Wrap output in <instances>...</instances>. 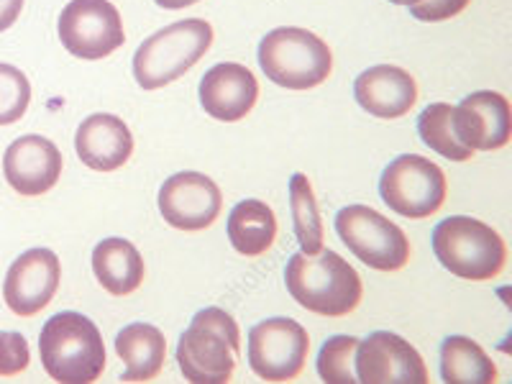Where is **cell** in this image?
<instances>
[{"mask_svg":"<svg viewBox=\"0 0 512 384\" xmlns=\"http://www.w3.org/2000/svg\"><path fill=\"white\" fill-rule=\"evenodd\" d=\"M310 351V336L297 320L269 318L249 331V367L264 382L300 377Z\"/></svg>","mask_w":512,"mask_h":384,"instance_id":"cell-10","label":"cell"},{"mask_svg":"<svg viewBox=\"0 0 512 384\" xmlns=\"http://www.w3.org/2000/svg\"><path fill=\"white\" fill-rule=\"evenodd\" d=\"M336 231L351 254L377 272H400L410 262L405 231L369 205H346L338 210Z\"/></svg>","mask_w":512,"mask_h":384,"instance_id":"cell-7","label":"cell"},{"mask_svg":"<svg viewBox=\"0 0 512 384\" xmlns=\"http://www.w3.org/2000/svg\"><path fill=\"white\" fill-rule=\"evenodd\" d=\"M259 67L280 88L310 90L331 77L333 54L313 31L282 26L259 41Z\"/></svg>","mask_w":512,"mask_h":384,"instance_id":"cell-6","label":"cell"},{"mask_svg":"<svg viewBox=\"0 0 512 384\" xmlns=\"http://www.w3.org/2000/svg\"><path fill=\"white\" fill-rule=\"evenodd\" d=\"M31 351L26 336L16 331H0V377H13L29 369Z\"/></svg>","mask_w":512,"mask_h":384,"instance_id":"cell-27","label":"cell"},{"mask_svg":"<svg viewBox=\"0 0 512 384\" xmlns=\"http://www.w3.org/2000/svg\"><path fill=\"white\" fill-rule=\"evenodd\" d=\"M469 3L472 0H418L415 6H410V13L418 21H425V24H438V21L459 16L461 11H466Z\"/></svg>","mask_w":512,"mask_h":384,"instance_id":"cell-28","label":"cell"},{"mask_svg":"<svg viewBox=\"0 0 512 384\" xmlns=\"http://www.w3.org/2000/svg\"><path fill=\"white\" fill-rule=\"evenodd\" d=\"M390 3H395V6H415V3H418V0H390Z\"/></svg>","mask_w":512,"mask_h":384,"instance_id":"cell-31","label":"cell"},{"mask_svg":"<svg viewBox=\"0 0 512 384\" xmlns=\"http://www.w3.org/2000/svg\"><path fill=\"white\" fill-rule=\"evenodd\" d=\"M62 282L59 256L52 249H29L18 256L6 274L3 300L13 315L31 318L52 303Z\"/></svg>","mask_w":512,"mask_h":384,"instance_id":"cell-13","label":"cell"},{"mask_svg":"<svg viewBox=\"0 0 512 384\" xmlns=\"http://www.w3.org/2000/svg\"><path fill=\"white\" fill-rule=\"evenodd\" d=\"M39 356L54 382L90 384L105 369L103 333L82 313H57L41 328Z\"/></svg>","mask_w":512,"mask_h":384,"instance_id":"cell-2","label":"cell"},{"mask_svg":"<svg viewBox=\"0 0 512 384\" xmlns=\"http://www.w3.org/2000/svg\"><path fill=\"white\" fill-rule=\"evenodd\" d=\"M418 134L425 146L451 162H469L474 152L459 141L454 131V108L448 103H431L420 113Z\"/></svg>","mask_w":512,"mask_h":384,"instance_id":"cell-24","label":"cell"},{"mask_svg":"<svg viewBox=\"0 0 512 384\" xmlns=\"http://www.w3.org/2000/svg\"><path fill=\"white\" fill-rule=\"evenodd\" d=\"M441 379L446 384H492L497 364L469 336H448L441 346Z\"/></svg>","mask_w":512,"mask_h":384,"instance_id":"cell-22","label":"cell"},{"mask_svg":"<svg viewBox=\"0 0 512 384\" xmlns=\"http://www.w3.org/2000/svg\"><path fill=\"white\" fill-rule=\"evenodd\" d=\"M154 3L162 8H167V11H180V8L195 6V3H200V0H154Z\"/></svg>","mask_w":512,"mask_h":384,"instance_id":"cell-30","label":"cell"},{"mask_svg":"<svg viewBox=\"0 0 512 384\" xmlns=\"http://www.w3.org/2000/svg\"><path fill=\"white\" fill-rule=\"evenodd\" d=\"M93 272L105 292L111 295H131L144 282V256L131 241L103 239L93 251Z\"/></svg>","mask_w":512,"mask_h":384,"instance_id":"cell-20","label":"cell"},{"mask_svg":"<svg viewBox=\"0 0 512 384\" xmlns=\"http://www.w3.org/2000/svg\"><path fill=\"white\" fill-rule=\"evenodd\" d=\"M259 100V82L244 64L221 62L200 80V105L210 118L236 123L251 113Z\"/></svg>","mask_w":512,"mask_h":384,"instance_id":"cell-16","label":"cell"},{"mask_svg":"<svg viewBox=\"0 0 512 384\" xmlns=\"http://www.w3.org/2000/svg\"><path fill=\"white\" fill-rule=\"evenodd\" d=\"M287 292L305 310L328 318H341L359 308L364 285L361 277L344 256L336 251L320 254H292L285 267Z\"/></svg>","mask_w":512,"mask_h":384,"instance_id":"cell-1","label":"cell"},{"mask_svg":"<svg viewBox=\"0 0 512 384\" xmlns=\"http://www.w3.org/2000/svg\"><path fill=\"white\" fill-rule=\"evenodd\" d=\"M59 41L77 59L95 62L123 47V18L111 0H70L59 16Z\"/></svg>","mask_w":512,"mask_h":384,"instance_id":"cell-9","label":"cell"},{"mask_svg":"<svg viewBox=\"0 0 512 384\" xmlns=\"http://www.w3.org/2000/svg\"><path fill=\"white\" fill-rule=\"evenodd\" d=\"M75 152L80 162L95 172H116L134 154V136L123 118L93 113L77 128Z\"/></svg>","mask_w":512,"mask_h":384,"instance_id":"cell-18","label":"cell"},{"mask_svg":"<svg viewBox=\"0 0 512 384\" xmlns=\"http://www.w3.org/2000/svg\"><path fill=\"white\" fill-rule=\"evenodd\" d=\"M379 195L397 216L428 218L443 208L448 182L443 169L420 154H402L384 167Z\"/></svg>","mask_w":512,"mask_h":384,"instance_id":"cell-8","label":"cell"},{"mask_svg":"<svg viewBox=\"0 0 512 384\" xmlns=\"http://www.w3.org/2000/svg\"><path fill=\"white\" fill-rule=\"evenodd\" d=\"M24 11V0H0V34L11 29Z\"/></svg>","mask_w":512,"mask_h":384,"instance_id":"cell-29","label":"cell"},{"mask_svg":"<svg viewBox=\"0 0 512 384\" xmlns=\"http://www.w3.org/2000/svg\"><path fill=\"white\" fill-rule=\"evenodd\" d=\"M223 192L203 172H177L159 190V213L177 231H203L218 221Z\"/></svg>","mask_w":512,"mask_h":384,"instance_id":"cell-12","label":"cell"},{"mask_svg":"<svg viewBox=\"0 0 512 384\" xmlns=\"http://www.w3.org/2000/svg\"><path fill=\"white\" fill-rule=\"evenodd\" d=\"M213 26L203 18H185L164 26L136 49L134 77L144 90H159L180 80L208 54Z\"/></svg>","mask_w":512,"mask_h":384,"instance_id":"cell-5","label":"cell"},{"mask_svg":"<svg viewBox=\"0 0 512 384\" xmlns=\"http://www.w3.org/2000/svg\"><path fill=\"white\" fill-rule=\"evenodd\" d=\"M290 213L303 254H320L323 251V221H320L313 185H310L308 175H303V172H295L290 177Z\"/></svg>","mask_w":512,"mask_h":384,"instance_id":"cell-23","label":"cell"},{"mask_svg":"<svg viewBox=\"0 0 512 384\" xmlns=\"http://www.w3.org/2000/svg\"><path fill=\"white\" fill-rule=\"evenodd\" d=\"M354 372L361 384H425L428 369L410 341L390 331H374L356 346Z\"/></svg>","mask_w":512,"mask_h":384,"instance_id":"cell-11","label":"cell"},{"mask_svg":"<svg viewBox=\"0 0 512 384\" xmlns=\"http://www.w3.org/2000/svg\"><path fill=\"white\" fill-rule=\"evenodd\" d=\"M64 159L57 144L44 136H21L6 149L3 175L6 182L24 198H39L52 190L62 177Z\"/></svg>","mask_w":512,"mask_h":384,"instance_id":"cell-15","label":"cell"},{"mask_svg":"<svg viewBox=\"0 0 512 384\" xmlns=\"http://www.w3.org/2000/svg\"><path fill=\"white\" fill-rule=\"evenodd\" d=\"M241 351L239 323L221 308H205L192 318L177 344L180 372L192 384H226Z\"/></svg>","mask_w":512,"mask_h":384,"instance_id":"cell-3","label":"cell"},{"mask_svg":"<svg viewBox=\"0 0 512 384\" xmlns=\"http://www.w3.org/2000/svg\"><path fill=\"white\" fill-rule=\"evenodd\" d=\"M277 239V216L262 200H241L228 216V241L239 254L262 256Z\"/></svg>","mask_w":512,"mask_h":384,"instance_id":"cell-21","label":"cell"},{"mask_svg":"<svg viewBox=\"0 0 512 384\" xmlns=\"http://www.w3.org/2000/svg\"><path fill=\"white\" fill-rule=\"evenodd\" d=\"M454 131L472 152H500L512 136L510 103L495 90L466 95L454 108Z\"/></svg>","mask_w":512,"mask_h":384,"instance_id":"cell-14","label":"cell"},{"mask_svg":"<svg viewBox=\"0 0 512 384\" xmlns=\"http://www.w3.org/2000/svg\"><path fill=\"white\" fill-rule=\"evenodd\" d=\"M356 103L374 118L408 116L418 100V82L408 70L395 64H377L361 72L354 82Z\"/></svg>","mask_w":512,"mask_h":384,"instance_id":"cell-17","label":"cell"},{"mask_svg":"<svg viewBox=\"0 0 512 384\" xmlns=\"http://www.w3.org/2000/svg\"><path fill=\"white\" fill-rule=\"evenodd\" d=\"M116 354L126 364L123 382H152L164 369L167 338L152 323H131L116 336Z\"/></svg>","mask_w":512,"mask_h":384,"instance_id":"cell-19","label":"cell"},{"mask_svg":"<svg viewBox=\"0 0 512 384\" xmlns=\"http://www.w3.org/2000/svg\"><path fill=\"white\" fill-rule=\"evenodd\" d=\"M359 338L331 336L318 354V374L328 384H354L359 382L354 372V354Z\"/></svg>","mask_w":512,"mask_h":384,"instance_id":"cell-25","label":"cell"},{"mask_svg":"<svg viewBox=\"0 0 512 384\" xmlns=\"http://www.w3.org/2000/svg\"><path fill=\"white\" fill-rule=\"evenodd\" d=\"M433 251L441 267L469 282L495 280L507 264L505 239L492 226L469 216H451L438 223Z\"/></svg>","mask_w":512,"mask_h":384,"instance_id":"cell-4","label":"cell"},{"mask_svg":"<svg viewBox=\"0 0 512 384\" xmlns=\"http://www.w3.org/2000/svg\"><path fill=\"white\" fill-rule=\"evenodd\" d=\"M31 82L13 64L0 62V126L21 121L29 111Z\"/></svg>","mask_w":512,"mask_h":384,"instance_id":"cell-26","label":"cell"}]
</instances>
